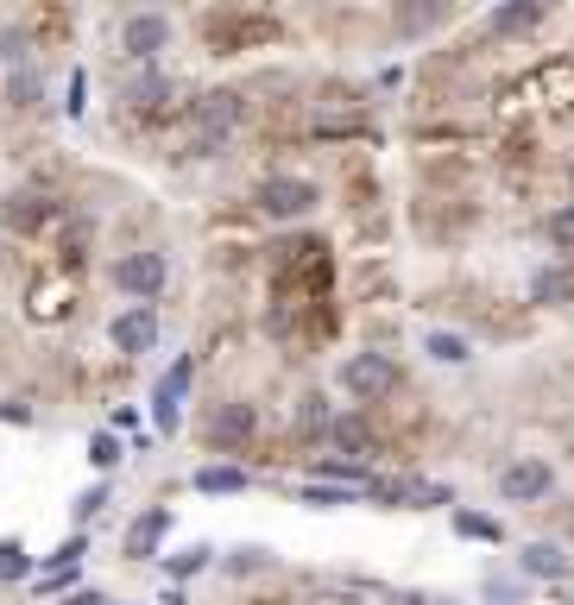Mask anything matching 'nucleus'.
<instances>
[{
	"label": "nucleus",
	"mask_w": 574,
	"mask_h": 605,
	"mask_svg": "<svg viewBox=\"0 0 574 605\" xmlns=\"http://www.w3.org/2000/svg\"><path fill=\"white\" fill-rule=\"evenodd\" d=\"M234 127H240V95L234 89H209V95H197V108H190V158H215Z\"/></svg>",
	"instance_id": "nucleus-1"
},
{
	"label": "nucleus",
	"mask_w": 574,
	"mask_h": 605,
	"mask_svg": "<svg viewBox=\"0 0 574 605\" xmlns=\"http://www.w3.org/2000/svg\"><path fill=\"white\" fill-rule=\"evenodd\" d=\"M341 385L354 391L360 404H379V397L397 391V360L392 353H354V360L341 366Z\"/></svg>",
	"instance_id": "nucleus-2"
},
{
	"label": "nucleus",
	"mask_w": 574,
	"mask_h": 605,
	"mask_svg": "<svg viewBox=\"0 0 574 605\" xmlns=\"http://www.w3.org/2000/svg\"><path fill=\"white\" fill-rule=\"evenodd\" d=\"M316 202H322V190L310 183V177H265V183H259V209H265V215H278V221L310 215Z\"/></svg>",
	"instance_id": "nucleus-3"
},
{
	"label": "nucleus",
	"mask_w": 574,
	"mask_h": 605,
	"mask_svg": "<svg viewBox=\"0 0 574 605\" xmlns=\"http://www.w3.org/2000/svg\"><path fill=\"white\" fill-rule=\"evenodd\" d=\"M550 492H555V467L536 461V454H524V461H512V467L499 473V498H505V505H536V498H550Z\"/></svg>",
	"instance_id": "nucleus-4"
},
{
	"label": "nucleus",
	"mask_w": 574,
	"mask_h": 605,
	"mask_svg": "<svg viewBox=\"0 0 574 605\" xmlns=\"http://www.w3.org/2000/svg\"><path fill=\"white\" fill-rule=\"evenodd\" d=\"M164 278H171V265H164V253H152V246L114 259V291H127V296H159Z\"/></svg>",
	"instance_id": "nucleus-5"
},
{
	"label": "nucleus",
	"mask_w": 574,
	"mask_h": 605,
	"mask_svg": "<svg viewBox=\"0 0 574 605\" xmlns=\"http://www.w3.org/2000/svg\"><path fill=\"white\" fill-rule=\"evenodd\" d=\"M253 430H259V416H253V404H215L209 411V423H202V435H209V448H246L253 442Z\"/></svg>",
	"instance_id": "nucleus-6"
},
{
	"label": "nucleus",
	"mask_w": 574,
	"mask_h": 605,
	"mask_svg": "<svg viewBox=\"0 0 574 605\" xmlns=\"http://www.w3.org/2000/svg\"><path fill=\"white\" fill-rule=\"evenodd\" d=\"M164 44H171V20H164V13H133V20L120 26V51L133 63H152Z\"/></svg>",
	"instance_id": "nucleus-7"
},
{
	"label": "nucleus",
	"mask_w": 574,
	"mask_h": 605,
	"mask_svg": "<svg viewBox=\"0 0 574 605\" xmlns=\"http://www.w3.org/2000/svg\"><path fill=\"white\" fill-rule=\"evenodd\" d=\"M108 341H114L120 353H152V341H159V315L145 310H127V315H114V329H108Z\"/></svg>",
	"instance_id": "nucleus-8"
},
{
	"label": "nucleus",
	"mask_w": 574,
	"mask_h": 605,
	"mask_svg": "<svg viewBox=\"0 0 574 605\" xmlns=\"http://www.w3.org/2000/svg\"><path fill=\"white\" fill-rule=\"evenodd\" d=\"M190 372H197V366L178 360V366L152 385V423H159V430H178V404H183V391H190Z\"/></svg>",
	"instance_id": "nucleus-9"
},
{
	"label": "nucleus",
	"mask_w": 574,
	"mask_h": 605,
	"mask_svg": "<svg viewBox=\"0 0 574 605\" xmlns=\"http://www.w3.org/2000/svg\"><path fill=\"white\" fill-rule=\"evenodd\" d=\"M209 39L228 44V51H246V44L278 39V26H272V20H259V13H240V20H215V26H209Z\"/></svg>",
	"instance_id": "nucleus-10"
},
{
	"label": "nucleus",
	"mask_w": 574,
	"mask_h": 605,
	"mask_svg": "<svg viewBox=\"0 0 574 605\" xmlns=\"http://www.w3.org/2000/svg\"><path fill=\"white\" fill-rule=\"evenodd\" d=\"M517 567H524L531 581H568V574H574V562H568V555H562L555 543H524Z\"/></svg>",
	"instance_id": "nucleus-11"
},
{
	"label": "nucleus",
	"mask_w": 574,
	"mask_h": 605,
	"mask_svg": "<svg viewBox=\"0 0 574 605\" xmlns=\"http://www.w3.org/2000/svg\"><path fill=\"white\" fill-rule=\"evenodd\" d=\"M164 530H171V511H145V517H133V530H127V555L133 562H152V548L164 543Z\"/></svg>",
	"instance_id": "nucleus-12"
},
{
	"label": "nucleus",
	"mask_w": 574,
	"mask_h": 605,
	"mask_svg": "<svg viewBox=\"0 0 574 605\" xmlns=\"http://www.w3.org/2000/svg\"><path fill=\"white\" fill-rule=\"evenodd\" d=\"M341 454H373V423L366 416H335V430H329Z\"/></svg>",
	"instance_id": "nucleus-13"
},
{
	"label": "nucleus",
	"mask_w": 574,
	"mask_h": 605,
	"mask_svg": "<svg viewBox=\"0 0 574 605\" xmlns=\"http://www.w3.org/2000/svg\"><path fill=\"white\" fill-rule=\"evenodd\" d=\"M536 20H543V7H536V0H512V7H493V32H505V39H512V32H531Z\"/></svg>",
	"instance_id": "nucleus-14"
},
{
	"label": "nucleus",
	"mask_w": 574,
	"mask_h": 605,
	"mask_svg": "<svg viewBox=\"0 0 574 605\" xmlns=\"http://www.w3.org/2000/svg\"><path fill=\"white\" fill-rule=\"evenodd\" d=\"M44 215H51V202H44V195H13V202H7V228H20V234H32Z\"/></svg>",
	"instance_id": "nucleus-15"
},
{
	"label": "nucleus",
	"mask_w": 574,
	"mask_h": 605,
	"mask_svg": "<svg viewBox=\"0 0 574 605\" xmlns=\"http://www.w3.org/2000/svg\"><path fill=\"white\" fill-rule=\"evenodd\" d=\"M423 353H436L442 366H461V360H474V347H467V341H461V334H449V329L423 334Z\"/></svg>",
	"instance_id": "nucleus-16"
},
{
	"label": "nucleus",
	"mask_w": 574,
	"mask_h": 605,
	"mask_svg": "<svg viewBox=\"0 0 574 605\" xmlns=\"http://www.w3.org/2000/svg\"><path fill=\"white\" fill-rule=\"evenodd\" d=\"M298 430L303 435H329V430H335V411H329V397H322V391H310V397H303Z\"/></svg>",
	"instance_id": "nucleus-17"
},
{
	"label": "nucleus",
	"mask_w": 574,
	"mask_h": 605,
	"mask_svg": "<svg viewBox=\"0 0 574 605\" xmlns=\"http://www.w3.org/2000/svg\"><path fill=\"white\" fill-rule=\"evenodd\" d=\"M39 95H44L39 70H13V77H7V101H13V108H39Z\"/></svg>",
	"instance_id": "nucleus-18"
},
{
	"label": "nucleus",
	"mask_w": 574,
	"mask_h": 605,
	"mask_svg": "<svg viewBox=\"0 0 574 605\" xmlns=\"http://www.w3.org/2000/svg\"><path fill=\"white\" fill-rule=\"evenodd\" d=\"M246 486H253V480L240 467H202L197 473V492H246Z\"/></svg>",
	"instance_id": "nucleus-19"
},
{
	"label": "nucleus",
	"mask_w": 574,
	"mask_h": 605,
	"mask_svg": "<svg viewBox=\"0 0 574 605\" xmlns=\"http://www.w3.org/2000/svg\"><path fill=\"white\" fill-rule=\"evenodd\" d=\"M455 530L461 536H474V543H499V536H505L499 517H480V511H455Z\"/></svg>",
	"instance_id": "nucleus-20"
},
{
	"label": "nucleus",
	"mask_w": 574,
	"mask_h": 605,
	"mask_svg": "<svg viewBox=\"0 0 574 605\" xmlns=\"http://www.w3.org/2000/svg\"><path fill=\"white\" fill-rule=\"evenodd\" d=\"M543 234H550L555 253H574V202H568V209H555V215L543 221Z\"/></svg>",
	"instance_id": "nucleus-21"
},
{
	"label": "nucleus",
	"mask_w": 574,
	"mask_h": 605,
	"mask_svg": "<svg viewBox=\"0 0 574 605\" xmlns=\"http://www.w3.org/2000/svg\"><path fill=\"white\" fill-rule=\"evenodd\" d=\"M531 296H536V303H562V296H574V278L568 272H536Z\"/></svg>",
	"instance_id": "nucleus-22"
},
{
	"label": "nucleus",
	"mask_w": 574,
	"mask_h": 605,
	"mask_svg": "<svg viewBox=\"0 0 574 605\" xmlns=\"http://www.w3.org/2000/svg\"><path fill=\"white\" fill-rule=\"evenodd\" d=\"M209 555H215V548H183V555H164V567H171V574H178V581H190V574H202V567H209Z\"/></svg>",
	"instance_id": "nucleus-23"
},
{
	"label": "nucleus",
	"mask_w": 574,
	"mask_h": 605,
	"mask_svg": "<svg viewBox=\"0 0 574 605\" xmlns=\"http://www.w3.org/2000/svg\"><path fill=\"white\" fill-rule=\"evenodd\" d=\"M164 95H171V82H164V77H139L133 89H127V101H133V108H159Z\"/></svg>",
	"instance_id": "nucleus-24"
},
{
	"label": "nucleus",
	"mask_w": 574,
	"mask_h": 605,
	"mask_svg": "<svg viewBox=\"0 0 574 605\" xmlns=\"http://www.w3.org/2000/svg\"><path fill=\"white\" fill-rule=\"evenodd\" d=\"M32 574V555L20 543H0V581H26Z\"/></svg>",
	"instance_id": "nucleus-25"
},
{
	"label": "nucleus",
	"mask_w": 574,
	"mask_h": 605,
	"mask_svg": "<svg viewBox=\"0 0 574 605\" xmlns=\"http://www.w3.org/2000/svg\"><path fill=\"white\" fill-rule=\"evenodd\" d=\"M354 498L360 492H341V486H303V505H322V511L329 505H354Z\"/></svg>",
	"instance_id": "nucleus-26"
},
{
	"label": "nucleus",
	"mask_w": 574,
	"mask_h": 605,
	"mask_svg": "<svg viewBox=\"0 0 574 605\" xmlns=\"http://www.w3.org/2000/svg\"><path fill=\"white\" fill-rule=\"evenodd\" d=\"M89 461H95V467H114V461H120V435L101 430L95 442H89Z\"/></svg>",
	"instance_id": "nucleus-27"
},
{
	"label": "nucleus",
	"mask_w": 574,
	"mask_h": 605,
	"mask_svg": "<svg viewBox=\"0 0 574 605\" xmlns=\"http://www.w3.org/2000/svg\"><path fill=\"white\" fill-rule=\"evenodd\" d=\"M265 562H272L265 548H240L234 562H228V574H253V567H265Z\"/></svg>",
	"instance_id": "nucleus-28"
},
{
	"label": "nucleus",
	"mask_w": 574,
	"mask_h": 605,
	"mask_svg": "<svg viewBox=\"0 0 574 605\" xmlns=\"http://www.w3.org/2000/svg\"><path fill=\"white\" fill-rule=\"evenodd\" d=\"M101 505H108V492H101V486H89V492H82V505H77V511H82V517H95Z\"/></svg>",
	"instance_id": "nucleus-29"
},
{
	"label": "nucleus",
	"mask_w": 574,
	"mask_h": 605,
	"mask_svg": "<svg viewBox=\"0 0 574 605\" xmlns=\"http://www.w3.org/2000/svg\"><path fill=\"white\" fill-rule=\"evenodd\" d=\"M0 423H32V411L26 404H0Z\"/></svg>",
	"instance_id": "nucleus-30"
},
{
	"label": "nucleus",
	"mask_w": 574,
	"mask_h": 605,
	"mask_svg": "<svg viewBox=\"0 0 574 605\" xmlns=\"http://www.w3.org/2000/svg\"><path fill=\"white\" fill-rule=\"evenodd\" d=\"M63 605H101V593H70Z\"/></svg>",
	"instance_id": "nucleus-31"
}]
</instances>
